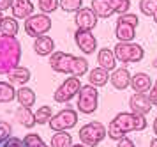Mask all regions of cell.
Listing matches in <instances>:
<instances>
[{
    "label": "cell",
    "mask_w": 157,
    "mask_h": 147,
    "mask_svg": "<svg viewBox=\"0 0 157 147\" xmlns=\"http://www.w3.org/2000/svg\"><path fill=\"white\" fill-rule=\"evenodd\" d=\"M51 18L50 14L46 13H34L32 16H29L25 23H23V28H25V34L29 37H39V35L48 34L51 30Z\"/></svg>",
    "instance_id": "8992f818"
},
{
    "label": "cell",
    "mask_w": 157,
    "mask_h": 147,
    "mask_svg": "<svg viewBox=\"0 0 157 147\" xmlns=\"http://www.w3.org/2000/svg\"><path fill=\"white\" fill-rule=\"evenodd\" d=\"M79 142L85 144L88 147H97L101 142L108 137V128L102 124V122H97V120H92L79 129Z\"/></svg>",
    "instance_id": "5b68a950"
},
{
    "label": "cell",
    "mask_w": 157,
    "mask_h": 147,
    "mask_svg": "<svg viewBox=\"0 0 157 147\" xmlns=\"http://www.w3.org/2000/svg\"><path fill=\"white\" fill-rule=\"evenodd\" d=\"M16 99V89L11 82H0V105Z\"/></svg>",
    "instance_id": "4316f807"
},
{
    "label": "cell",
    "mask_w": 157,
    "mask_h": 147,
    "mask_svg": "<svg viewBox=\"0 0 157 147\" xmlns=\"http://www.w3.org/2000/svg\"><path fill=\"white\" fill-rule=\"evenodd\" d=\"M71 147H88V145H85V144H81V142H79V144H72Z\"/></svg>",
    "instance_id": "b9f144b4"
},
{
    "label": "cell",
    "mask_w": 157,
    "mask_h": 147,
    "mask_svg": "<svg viewBox=\"0 0 157 147\" xmlns=\"http://www.w3.org/2000/svg\"><path fill=\"white\" fill-rule=\"evenodd\" d=\"M34 115H36V124H48L53 117V108L48 105H43L34 112Z\"/></svg>",
    "instance_id": "83f0119b"
},
{
    "label": "cell",
    "mask_w": 157,
    "mask_h": 147,
    "mask_svg": "<svg viewBox=\"0 0 157 147\" xmlns=\"http://www.w3.org/2000/svg\"><path fill=\"white\" fill-rule=\"evenodd\" d=\"M152 128H154V135L157 137V115H155V119H154V124H152Z\"/></svg>",
    "instance_id": "ab89813d"
},
{
    "label": "cell",
    "mask_w": 157,
    "mask_h": 147,
    "mask_svg": "<svg viewBox=\"0 0 157 147\" xmlns=\"http://www.w3.org/2000/svg\"><path fill=\"white\" fill-rule=\"evenodd\" d=\"M152 85H154V82L147 73H136L131 78V87H132L134 92H145L147 94L152 89Z\"/></svg>",
    "instance_id": "d6986e66"
},
{
    "label": "cell",
    "mask_w": 157,
    "mask_h": 147,
    "mask_svg": "<svg viewBox=\"0 0 157 147\" xmlns=\"http://www.w3.org/2000/svg\"><path fill=\"white\" fill-rule=\"evenodd\" d=\"M131 78H132V75L129 73V69L124 64V67H117L115 71H111L109 84L113 85V89H117V91H125V89L131 87Z\"/></svg>",
    "instance_id": "4fadbf2b"
},
{
    "label": "cell",
    "mask_w": 157,
    "mask_h": 147,
    "mask_svg": "<svg viewBox=\"0 0 157 147\" xmlns=\"http://www.w3.org/2000/svg\"><path fill=\"white\" fill-rule=\"evenodd\" d=\"M90 7H92L94 13L97 14V18H101V20L111 18V14H115L113 9H111L109 4H108V0H92Z\"/></svg>",
    "instance_id": "d4e9b609"
},
{
    "label": "cell",
    "mask_w": 157,
    "mask_h": 147,
    "mask_svg": "<svg viewBox=\"0 0 157 147\" xmlns=\"http://www.w3.org/2000/svg\"><path fill=\"white\" fill-rule=\"evenodd\" d=\"M147 126H148L147 115L134 113V112H118L111 119V122L108 124V137L111 140L118 142L127 133L143 131V129H147Z\"/></svg>",
    "instance_id": "6da1fadb"
},
{
    "label": "cell",
    "mask_w": 157,
    "mask_h": 147,
    "mask_svg": "<svg viewBox=\"0 0 157 147\" xmlns=\"http://www.w3.org/2000/svg\"><path fill=\"white\" fill-rule=\"evenodd\" d=\"M16 99H18V103L21 106L32 108V106L36 105V92L32 91L30 87H27V85H21V87L16 91Z\"/></svg>",
    "instance_id": "603a6c76"
},
{
    "label": "cell",
    "mask_w": 157,
    "mask_h": 147,
    "mask_svg": "<svg viewBox=\"0 0 157 147\" xmlns=\"http://www.w3.org/2000/svg\"><path fill=\"white\" fill-rule=\"evenodd\" d=\"M157 11V0H140V13L145 16H154Z\"/></svg>",
    "instance_id": "d6a6232c"
},
{
    "label": "cell",
    "mask_w": 157,
    "mask_h": 147,
    "mask_svg": "<svg viewBox=\"0 0 157 147\" xmlns=\"http://www.w3.org/2000/svg\"><path fill=\"white\" fill-rule=\"evenodd\" d=\"M7 82H11L13 85H27L30 82V69L29 67H23V66H16L9 71L7 75Z\"/></svg>",
    "instance_id": "ac0fdd59"
},
{
    "label": "cell",
    "mask_w": 157,
    "mask_h": 147,
    "mask_svg": "<svg viewBox=\"0 0 157 147\" xmlns=\"http://www.w3.org/2000/svg\"><path fill=\"white\" fill-rule=\"evenodd\" d=\"M74 43L78 50L83 55H92L97 51V37L94 35L92 30H83V28H76L74 32Z\"/></svg>",
    "instance_id": "9c48e42d"
},
{
    "label": "cell",
    "mask_w": 157,
    "mask_h": 147,
    "mask_svg": "<svg viewBox=\"0 0 157 147\" xmlns=\"http://www.w3.org/2000/svg\"><path fill=\"white\" fill-rule=\"evenodd\" d=\"M117 62H118V59H117V55H115V51L111 48L97 50V66L111 73V71L117 69Z\"/></svg>",
    "instance_id": "2e32d148"
},
{
    "label": "cell",
    "mask_w": 157,
    "mask_h": 147,
    "mask_svg": "<svg viewBox=\"0 0 157 147\" xmlns=\"http://www.w3.org/2000/svg\"><path fill=\"white\" fill-rule=\"evenodd\" d=\"M83 7V0H60V9L65 13H76Z\"/></svg>",
    "instance_id": "4dcf8cb0"
},
{
    "label": "cell",
    "mask_w": 157,
    "mask_h": 147,
    "mask_svg": "<svg viewBox=\"0 0 157 147\" xmlns=\"http://www.w3.org/2000/svg\"><path fill=\"white\" fill-rule=\"evenodd\" d=\"M21 60V43L13 35H0V75L20 66Z\"/></svg>",
    "instance_id": "7a4b0ae2"
},
{
    "label": "cell",
    "mask_w": 157,
    "mask_h": 147,
    "mask_svg": "<svg viewBox=\"0 0 157 147\" xmlns=\"http://www.w3.org/2000/svg\"><path fill=\"white\" fill-rule=\"evenodd\" d=\"M120 23H127V25H132V27H138L140 25V18L138 14L134 13H124V14H118V20Z\"/></svg>",
    "instance_id": "e575fe53"
},
{
    "label": "cell",
    "mask_w": 157,
    "mask_h": 147,
    "mask_svg": "<svg viewBox=\"0 0 157 147\" xmlns=\"http://www.w3.org/2000/svg\"><path fill=\"white\" fill-rule=\"evenodd\" d=\"M23 142H25V147H50L37 133H29L23 138Z\"/></svg>",
    "instance_id": "1f68e13d"
},
{
    "label": "cell",
    "mask_w": 157,
    "mask_h": 147,
    "mask_svg": "<svg viewBox=\"0 0 157 147\" xmlns=\"http://www.w3.org/2000/svg\"><path fill=\"white\" fill-rule=\"evenodd\" d=\"M78 124V112L72 110L71 106L67 108H62L60 112L53 113L51 120L48 122V126L53 129V131H69Z\"/></svg>",
    "instance_id": "ba28073f"
},
{
    "label": "cell",
    "mask_w": 157,
    "mask_h": 147,
    "mask_svg": "<svg viewBox=\"0 0 157 147\" xmlns=\"http://www.w3.org/2000/svg\"><path fill=\"white\" fill-rule=\"evenodd\" d=\"M97 14L92 11V7H81L79 11L74 13V23L78 28L83 30H94L97 27Z\"/></svg>",
    "instance_id": "30bf717a"
},
{
    "label": "cell",
    "mask_w": 157,
    "mask_h": 147,
    "mask_svg": "<svg viewBox=\"0 0 157 147\" xmlns=\"http://www.w3.org/2000/svg\"><path fill=\"white\" fill-rule=\"evenodd\" d=\"M129 110L134 113H141V115H147L152 110V101L148 98V92H134L131 99H129Z\"/></svg>",
    "instance_id": "7c38bea8"
},
{
    "label": "cell",
    "mask_w": 157,
    "mask_h": 147,
    "mask_svg": "<svg viewBox=\"0 0 157 147\" xmlns=\"http://www.w3.org/2000/svg\"><path fill=\"white\" fill-rule=\"evenodd\" d=\"M109 82V71L102 69V67H94L88 71V84L94 87H104Z\"/></svg>",
    "instance_id": "44dd1931"
},
{
    "label": "cell",
    "mask_w": 157,
    "mask_h": 147,
    "mask_svg": "<svg viewBox=\"0 0 157 147\" xmlns=\"http://www.w3.org/2000/svg\"><path fill=\"white\" fill-rule=\"evenodd\" d=\"M81 85H83V84H81L79 76L67 75V78H65L64 82L55 89V92H53V99H55V103H60V105L69 103L74 96H78Z\"/></svg>",
    "instance_id": "52a82bcc"
},
{
    "label": "cell",
    "mask_w": 157,
    "mask_h": 147,
    "mask_svg": "<svg viewBox=\"0 0 157 147\" xmlns=\"http://www.w3.org/2000/svg\"><path fill=\"white\" fill-rule=\"evenodd\" d=\"M99 108V92L97 87L86 84L81 85L78 92V103H76V110L83 115H90Z\"/></svg>",
    "instance_id": "277c9868"
},
{
    "label": "cell",
    "mask_w": 157,
    "mask_h": 147,
    "mask_svg": "<svg viewBox=\"0 0 157 147\" xmlns=\"http://www.w3.org/2000/svg\"><path fill=\"white\" fill-rule=\"evenodd\" d=\"M72 145V137L69 131H53L50 147H71Z\"/></svg>",
    "instance_id": "484cf974"
},
{
    "label": "cell",
    "mask_w": 157,
    "mask_h": 147,
    "mask_svg": "<svg viewBox=\"0 0 157 147\" xmlns=\"http://www.w3.org/2000/svg\"><path fill=\"white\" fill-rule=\"evenodd\" d=\"M14 120L20 126L27 128V129L36 126V115H34V112L30 110L29 106H21V105L18 106L14 112Z\"/></svg>",
    "instance_id": "e0dca14e"
},
{
    "label": "cell",
    "mask_w": 157,
    "mask_h": 147,
    "mask_svg": "<svg viewBox=\"0 0 157 147\" xmlns=\"http://www.w3.org/2000/svg\"><path fill=\"white\" fill-rule=\"evenodd\" d=\"M11 137H13V126L7 120H0V145H4Z\"/></svg>",
    "instance_id": "836d02e7"
},
{
    "label": "cell",
    "mask_w": 157,
    "mask_h": 147,
    "mask_svg": "<svg viewBox=\"0 0 157 147\" xmlns=\"http://www.w3.org/2000/svg\"><path fill=\"white\" fill-rule=\"evenodd\" d=\"M115 37L118 41H132V39H136V27L117 21V25H115Z\"/></svg>",
    "instance_id": "7402d4cb"
},
{
    "label": "cell",
    "mask_w": 157,
    "mask_h": 147,
    "mask_svg": "<svg viewBox=\"0 0 157 147\" xmlns=\"http://www.w3.org/2000/svg\"><path fill=\"white\" fill-rule=\"evenodd\" d=\"M34 51L39 57H50L55 51V39L50 37L48 34L36 37L34 39Z\"/></svg>",
    "instance_id": "9a60e30c"
},
{
    "label": "cell",
    "mask_w": 157,
    "mask_h": 147,
    "mask_svg": "<svg viewBox=\"0 0 157 147\" xmlns=\"http://www.w3.org/2000/svg\"><path fill=\"white\" fill-rule=\"evenodd\" d=\"M2 18H4V14H2V11H0V20H2Z\"/></svg>",
    "instance_id": "f6af8a7d"
},
{
    "label": "cell",
    "mask_w": 157,
    "mask_h": 147,
    "mask_svg": "<svg viewBox=\"0 0 157 147\" xmlns=\"http://www.w3.org/2000/svg\"><path fill=\"white\" fill-rule=\"evenodd\" d=\"M117 147H136L134 142L131 140V138H127V135L124 137V138H120V140L117 142Z\"/></svg>",
    "instance_id": "8d00e7d4"
},
{
    "label": "cell",
    "mask_w": 157,
    "mask_h": 147,
    "mask_svg": "<svg viewBox=\"0 0 157 147\" xmlns=\"http://www.w3.org/2000/svg\"><path fill=\"white\" fill-rule=\"evenodd\" d=\"M74 55L72 53H65V51H53L50 55V66L55 73H60V75H69V69H71V62Z\"/></svg>",
    "instance_id": "8fae6325"
},
{
    "label": "cell",
    "mask_w": 157,
    "mask_h": 147,
    "mask_svg": "<svg viewBox=\"0 0 157 147\" xmlns=\"http://www.w3.org/2000/svg\"><path fill=\"white\" fill-rule=\"evenodd\" d=\"M152 18H154V21H155V25H157V11L154 13V16H152Z\"/></svg>",
    "instance_id": "7bdbcfd3"
},
{
    "label": "cell",
    "mask_w": 157,
    "mask_h": 147,
    "mask_svg": "<svg viewBox=\"0 0 157 147\" xmlns=\"http://www.w3.org/2000/svg\"><path fill=\"white\" fill-rule=\"evenodd\" d=\"M88 60H86V57H76L74 55V59H72L71 62V69H69V75H72V76H85V75H88Z\"/></svg>",
    "instance_id": "cb8c5ba5"
},
{
    "label": "cell",
    "mask_w": 157,
    "mask_h": 147,
    "mask_svg": "<svg viewBox=\"0 0 157 147\" xmlns=\"http://www.w3.org/2000/svg\"><path fill=\"white\" fill-rule=\"evenodd\" d=\"M37 6L41 9V13L51 14L60 7V0H37Z\"/></svg>",
    "instance_id": "f546056e"
},
{
    "label": "cell",
    "mask_w": 157,
    "mask_h": 147,
    "mask_svg": "<svg viewBox=\"0 0 157 147\" xmlns=\"http://www.w3.org/2000/svg\"><path fill=\"white\" fill-rule=\"evenodd\" d=\"M148 147H157V137L155 138H152V140H150V145Z\"/></svg>",
    "instance_id": "60d3db41"
},
{
    "label": "cell",
    "mask_w": 157,
    "mask_h": 147,
    "mask_svg": "<svg viewBox=\"0 0 157 147\" xmlns=\"http://www.w3.org/2000/svg\"><path fill=\"white\" fill-rule=\"evenodd\" d=\"M113 51L122 64H138L141 62L143 57H145L143 46L132 41H118L115 44Z\"/></svg>",
    "instance_id": "3957f363"
},
{
    "label": "cell",
    "mask_w": 157,
    "mask_h": 147,
    "mask_svg": "<svg viewBox=\"0 0 157 147\" xmlns=\"http://www.w3.org/2000/svg\"><path fill=\"white\" fill-rule=\"evenodd\" d=\"M108 4L117 14L129 13V9H131V0H108Z\"/></svg>",
    "instance_id": "f1b7e54d"
},
{
    "label": "cell",
    "mask_w": 157,
    "mask_h": 147,
    "mask_svg": "<svg viewBox=\"0 0 157 147\" xmlns=\"http://www.w3.org/2000/svg\"><path fill=\"white\" fill-rule=\"evenodd\" d=\"M11 4H13V0H0V11L4 13V11H9L11 9Z\"/></svg>",
    "instance_id": "f35d334b"
},
{
    "label": "cell",
    "mask_w": 157,
    "mask_h": 147,
    "mask_svg": "<svg viewBox=\"0 0 157 147\" xmlns=\"http://www.w3.org/2000/svg\"><path fill=\"white\" fill-rule=\"evenodd\" d=\"M154 89H157V80H154V85H152Z\"/></svg>",
    "instance_id": "ee69618b"
},
{
    "label": "cell",
    "mask_w": 157,
    "mask_h": 147,
    "mask_svg": "<svg viewBox=\"0 0 157 147\" xmlns=\"http://www.w3.org/2000/svg\"><path fill=\"white\" fill-rule=\"evenodd\" d=\"M4 147H25V142H23V138H18V137H11L6 144H4Z\"/></svg>",
    "instance_id": "d590c367"
},
{
    "label": "cell",
    "mask_w": 157,
    "mask_h": 147,
    "mask_svg": "<svg viewBox=\"0 0 157 147\" xmlns=\"http://www.w3.org/2000/svg\"><path fill=\"white\" fill-rule=\"evenodd\" d=\"M36 11V6L32 0H13L11 4V13L18 20H27Z\"/></svg>",
    "instance_id": "5bb4252c"
},
{
    "label": "cell",
    "mask_w": 157,
    "mask_h": 147,
    "mask_svg": "<svg viewBox=\"0 0 157 147\" xmlns=\"http://www.w3.org/2000/svg\"><path fill=\"white\" fill-rule=\"evenodd\" d=\"M148 98H150V101H152V106H157V89H150L148 91Z\"/></svg>",
    "instance_id": "74e56055"
},
{
    "label": "cell",
    "mask_w": 157,
    "mask_h": 147,
    "mask_svg": "<svg viewBox=\"0 0 157 147\" xmlns=\"http://www.w3.org/2000/svg\"><path fill=\"white\" fill-rule=\"evenodd\" d=\"M20 32V20L14 16H4L0 20V35H13L16 37Z\"/></svg>",
    "instance_id": "ffe728a7"
}]
</instances>
